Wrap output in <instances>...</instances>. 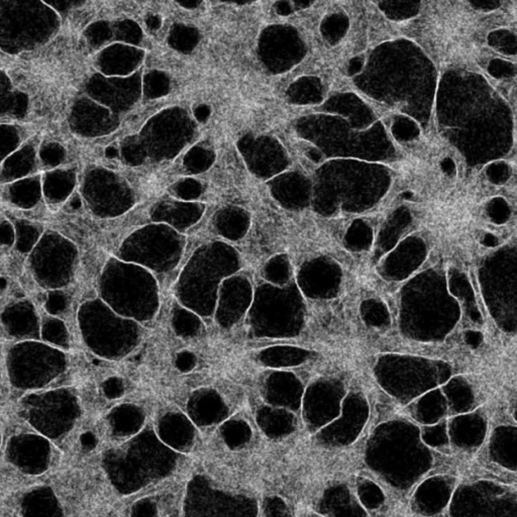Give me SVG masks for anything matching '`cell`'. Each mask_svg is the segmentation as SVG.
Wrapping results in <instances>:
<instances>
[{
  "label": "cell",
  "instance_id": "6da1fadb",
  "mask_svg": "<svg viewBox=\"0 0 517 517\" xmlns=\"http://www.w3.org/2000/svg\"><path fill=\"white\" fill-rule=\"evenodd\" d=\"M400 295V331L419 342L444 340L462 315L447 291L446 274L439 269H428L412 278Z\"/></svg>",
  "mask_w": 517,
  "mask_h": 517
},
{
  "label": "cell",
  "instance_id": "7a4b0ae2",
  "mask_svg": "<svg viewBox=\"0 0 517 517\" xmlns=\"http://www.w3.org/2000/svg\"><path fill=\"white\" fill-rule=\"evenodd\" d=\"M374 374L389 395L408 404L426 392L446 383L452 376V367L440 360L386 354L378 359Z\"/></svg>",
  "mask_w": 517,
  "mask_h": 517
},
{
  "label": "cell",
  "instance_id": "3957f363",
  "mask_svg": "<svg viewBox=\"0 0 517 517\" xmlns=\"http://www.w3.org/2000/svg\"><path fill=\"white\" fill-rule=\"evenodd\" d=\"M516 247H506L482 262L479 281L484 300L494 321L506 333L517 326V279Z\"/></svg>",
  "mask_w": 517,
  "mask_h": 517
},
{
  "label": "cell",
  "instance_id": "277c9868",
  "mask_svg": "<svg viewBox=\"0 0 517 517\" xmlns=\"http://www.w3.org/2000/svg\"><path fill=\"white\" fill-rule=\"evenodd\" d=\"M67 366L68 358L64 351L39 340L20 342L8 354L9 381L20 390L45 388L63 374Z\"/></svg>",
  "mask_w": 517,
  "mask_h": 517
},
{
  "label": "cell",
  "instance_id": "5b68a950",
  "mask_svg": "<svg viewBox=\"0 0 517 517\" xmlns=\"http://www.w3.org/2000/svg\"><path fill=\"white\" fill-rule=\"evenodd\" d=\"M77 260V248L73 243L59 234L47 231L30 254L29 263L39 285L57 291L71 282Z\"/></svg>",
  "mask_w": 517,
  "mask_h": 517
},
{
  "label": "cell",
  "instance_id": "8992f818",
  "mask_svg": "<svg viewBox=\"0 0 517 517\" xmlns=\"http://www.w3.org/2000/svg\"><path fill=\"white\" fill-rule=\"evenodd\" d=\"M347 395L344 382L338 378H319L306 389L303 397L306 423L312 430H321L338 419Z\"/></svg>",
  "mask_w": 517,
  "mask_h": 517
},
{
  "label": "cell",
  "instance_id": "52a82bcc",
  "mask_svg": "<svg viewBox=\"0 0 517 517\" xmlns=\"http://www.w3.org/2000/svg\"><path fill=\"white\" fill-rule=\"evenodd\" d=\"M369 411L365 395L361 392H350L343 401L340 416L322 428L317 439L326 446H349L367 423Z\"/></svg>",
  "mask_w": 517,
  "mask_h": 517
},
{
  "label": "cell",
  "instance_id": "ba28073f",
  "mask_svg": "<svg viewBox=\"0 0 517 517\" xmlns=\"http://www.w3.org/2000/svg\"><path fill=\"white\" fill-rule=\"evenodd\" d=\"M343 271L335 260L326 256L306 262L298 273V285L307 298L333 299L340 293Z\"/></svg>",
  "mask_w": 517,
  "mask_h": 517
},
{
  "label": "cell",
  "instance_id": "9c48e42d",
  "mask_svg": "<svg viewBox=\"0 0 517 517\" xmlns=\"http://www.w3.org/2000/svg\"><path fill=\"white\" fill-rule=\"evenodd\" d=\"M428 257V248L421 238L412 236L398 243L380 260L378 273L386 281H404L410 278Z\"/></svg>",
  "mask_w": 517,
  "mask_h": 517
},
{
  "label": "cell",
  "instance_id": "30bf717a",
  "mask_svg": "<svg viewBox=\"0 0 517 517\" xmlns=\"http://www.w3.org/2000/svg\"><path fill=\"white\" fill-rule=\"evenodd\" d=\"M24 404L34 421L57 419L67 423L78 414L77 397L69 389L34 392L25 396Z\"/></svg>",
  "mask_w": 517,
  "mask_h": 517
},
{
  "label": "cell",
  "instance_id": "8fae6325",
  "mask_svg": "<svg viewBox=\"0 0 517 517\" xmlns=\"http://www.w3.org/2000/svg\"><path fill=\"white\" fill-rule=\"evenodd\" d=\"M0 321L6 333L20 342L39 340L41 319L31 301L24 299L6 306Z\"/></svg>",
  "mask_w": 517,
  "mask_h": 517
},
{
  "label": "cell",
  "instance_id": "7c38bea8",
  "mask_svg": "<svg viewBox=\"0 0 517 517\" xmlns=\"http://www.w3.org/2000/svg\"><path fill=\"white\" fill-rule=\"evenodd\" d=\"M487 421L480 411H471L453 417L447 423L452 444L463 449H476L485 439Z\"/></svg>",
  "mask_w": 517,
  "mask_h": 517
},
{
  "label": "cell",
  "instance_id": "4fadbf2b",
  "mask_svg": "<svg viewBox=\"0 0 517 517\" xmlns=\"http://www.w3.org/2000/svg\"><path fill=\"white\" fill-rule=\"evenodd\" d=\"M453 483L445 477H435L426 480L417 489L414 495V505L419 513L433 516L442 511L453 492Z\"/></svg>",
  "mask_w": 517,
  "mask_h": 517
},
{
  "label": "cell",
  "instance_id": "5bb4252c",
  "mask_svg": "<svg viewBox=\"0 0 517 517\" xmlns=\"http://www.w3.org/2000/svg\"><path fill=\"white\" fill-rule=\"evenodd\" d=\"M446 278L447 291L460 305L461 312L474 324H483V317L477 305L474 288L471 285L468 276L459 269L451 267L447 270Z\"/></svg>",
  "mask_w": 517,
  "mask_h": 517
},
{
  "label": "cell",
  "instance_id": "9a60e30c",
  "mask_svg": "<svg viewBox=\"0 0 517 517\" xmlns=\"http://www.w3.org/2000/svg\"><path fill=\"white\" fill-rule=\"evenodd\" d=\"M447 412V403L440 387L431 389L411 403V416L417 423L431 426L442 421Z\"/></svg>",
  "mask_w": 517,
  "mask_h": 517
},
{
  "label": "cell",
  "instance_id": "2e32d148",
  "mask_svg": "<svg viewBox=\"0 0 517 517\" xmlns=\"http://www.w3.org/2000/svg\"><path fill=\"white\" fill-rule=\"evenodd\" d=\"M447 403V410L451 414H468L473 411L476 405L474 390L469 382L462 376H454L440 386Z\"/></svg>",
  "mask_w": 517,
  "mask_h": 517
},
{
  "label": "cell",
  "instance_id": "e0dca14e",
  "mask_svg": "<svg viewBox=\"0 0 517 517\" xmlns=\"http://www.w3.org/2000/svg\"><path fill=\"white\" fill-rule=\"evenodd\" d=\"M516 426H500L494 431L490 442L492 459L511 470L516 468Z\"/></svg>",
  "mask_w": 517,
  "mask_h": 517
},
{
  "label": "cell",
  "instance_id": "ac0fdd59",
  "mask_svg": "<svg viewBox=\"0 0 517 517\" xmlns=\"http://www.w3.org/2000/svg\"><path fill=\"white\" fill-rule=\"evenodd\" d=\"M39 340L62 351L69 349L70 345V335L66 324L62 319L52 315L42 319Z\"/></svg>",
  "mask_w": 517,
  "mask_h": 517
},
{
  "label": "cell",
  "instance_id": "d6986e66",
  "mask_svg": "<svg viewBox=\"0 0 517 517\" xmlns=\"http://www.w3.org/2000/svg\"><path fill=\"white\" fill-rule=\"evenodd\" d=\"M362 321L370 328L385 329L391 326V314L388 306L377 298H369L360 305Z\"/></svg>",
  "mask_w": 517,
  "mask_h": 517
},
{
  "label": "cell",
  "instance_id": "ffe728a7",
  "mask_svg": "<svg viewBox=\"0 0 517 517\" xmlns=\"http://www.w3.org/2000/svg\"><path fill=\"white\" fill-rule=\"evenodd\" d=\"M271 356L267 355V365L273 367H293L301 365L314 358V352L295 347H279L269 350Z\"/></svg>",
  "mask_w": 517,
  "mask_h": 517
},
{
  "label": "cell",
  "instance_id": "44dd1931",
  "mask_svg": "<svg viewBox=\"0 0 517 517\" xmlns=\"http://www.w3.org/2000/svg\"><path fill=\"white\" fill-rule=\"evenodd\" d=\"M34 150L31 145L27 146L25 149L15 153L8 158L4 171H2V179L4 181L15 179L27 175L34 168Z\"/></svg>",
  "mask_w": 517,
  "mask_h": 517
},
{
  "label": "cell",
  "instance_id": "7402d4cb",
  "mask_svg": "<svg viewBox=\"0 0 517 517\" xmlns=\"http://www.w3.org/2000/svg\"><path fill=\"white\" fill-rule=\"evenodd\" d=\"M15 247L20 254L30 255L43 236L42 227L27 220H18L15 224Z\"/></svg>",
  "mask_w": 517,
  "mask_h": 517
},
{
  "label": "cell",
  "instance_id": "603a6c76",
  "mask_svg": "<svg viewBox=\"0 0 517 517\" xmlns=\"http://www.w3.org/2000/svg\"><path fill=\"white\" fill-rule=\"evenodd\" d=\"M344 245L352 253L367 252L373 245V233L363 222H355L344 238Z\"/></svg>",
  "mask_w": 517,
  "mask_h": 517
},
{
  "label": "cell",
  "instance_id": "cb8c5ba5",
  "mask_svg": "<svg viewBox=\"0 0 517 517\" xmlns=\"http://www.w3.org/2000/svg\"><path fill=\"white\" fill-rule=\"evenodd\" d=\"M41 196L39 184L36 180L20 181L9 190L13 203L23 208H31L38 203Z\"/></svg>",
  "mask_w": 517,
  "mask_h": 517
},
{
  "label": "cell",
  "instance_id": "d4e9b609",
  "mask_svg": "<svg viewBox=\"0 0 517 517\" xmlns=\"http://www.w3.org/2000/svg\"><path fill=\"white\" fill-rule=\"evenodd\" d=\"M69 173L53 172L46 180V196L53 203H60L66 199L71 191L72 180Z\"/></svg>",
  "mask_w": 517,
  "mask_h": 517
},
{
  "label": "cell",
  "instance_id": "484cf974",
  "mask_svg": "<svg viewBox=\"0 0 517 517\" xmlns=\"http://www.w3.org/2000/svg\"><path fill=\"white\" fill-rule=\"evenodd\" d=\"M329 495L331 496L336 502L331 503L324 500V507H331V511H326L328 514H333V517H366L365 511L357 504L356 502L352 498L349 490L345 488L344 496L343 500L344 502H337L331 491H328Z\"/></svg>",
  "mask_w": 517,
  "mask_h": 517
},
{
  "label": "cell",
  "instance_id": "4316f807",
  "mask_svg": "<svg viewBox=\"0 0 517 517\" xmlns=\"http://www.w3.org/2000/svg\"><path fill=\"white\" fill-rule=\"evenodd\" d=\"M421 442L424 445L435 449H444L449 446V433H447V421H440L431 426H424L419 430Z\"/></svg>",
  "mask_w": 517,
  "mask_h": 517
},
{
  "label": "cell",
  "instance_id": "83f0119b",
  "mask_svg": "<svg viewBox=\"0 0 517 517\" xmlns=\"http://www.w3.org/2000/svg\"><path fill=\"white\" fill-rule=\"evenodd\" d=\"M358 496L362 504L369 509H379L385 502V495L381 488L367 479L359 481Z\"/></svg>",
  "mask_w": 517,
  "mask_h": 517
},
{
  "label": "cell",
  "instance_id": "f1b7e54d",
  "mask_svg": "<svg viewBox=\"0 0 517 517\" xmlns=\"http://www.w3.org/2000/svg\"><path fill=\"white\" fill-rule=\"evenodd\" d=\"M69 306V296L62 289L49 291L45 308L49 315L58 317L66 312Z\"/></svg>",
  "mask_w": 517,
  "mask_h": 517
},
{
  "label": "cell",
  "instance_id": "f546056e",
  "mask_svg": "<svg viewBox=\"0 0 517 517\" xmlns=\"http://www.w3.org/2000/svg\"><path fill=\"white\" fill-rule=\"evenodd\" d=\"M269 278L278 284H285L291 278V265L288 259L280 256L273 260L267 268Z\"/></svg>",
  "mask_w": 517,
  "mask_h": 517
},
{
  "label": "cell",
  "instance_id": "4dcf8cb0",
  "mask_svg": "<svg viewBox=\"0 0 517 517\" xmlns=\"http://www.w3.org/2000/svg\"><path fill=\"white\" fill-rule=\"evenodd\" d=\"M250 431L247 426L242 423H233L224 430V439L231 447H238L249 439Z\"/></svg>",
  "mask_w": 517,
  "mask_h": 517
},
{
  "label": "cell",
  "instance_id": "1f68e13d",
  "mask_svg": "<svg viewBox=\"0 0 517 517\" xmlns=\"http://www.w3.org/2000/svg\"><path fill=\"white\" fill-rule=\"evenodd\" d=\"M39 156L43 163L47 166H57L65 158V151L57 143H49L42 147Z\"/></svg>",
  "mask_w": 517,
  "mask_h": 517
},
{
  "label": "cell",
  "instance_id": "d6a6232c",
  "mask_svg": "<svg viewBox=\"0 0 517 517\" xmlns=\"http://www.w3.org/2000/svg\"><path fill=\"white\" fill-rule=\"evenodd\" d=\"M18 143V132L11 127H0V158L15 149Z\"/></svg>",
  "mask_w": 517,
  "mask_h": 517
},
{
  "label": "cell",
  "instance_id": "836d02e7",
  "mask_svg": "<svg viewBox=\"0 0 517 517\" xmlns=\"http://www.w3.org/2000/svg\"><path fill=\"white\" fill-rule=\"evenodd\" d=\"M15 242V226L9 222H2L0 224V245L13 247Z\"/></svg>",
  "mask_w": 517,
  "mask_h": 517
},
{
  "label": "cell",
  "instance_id": "e575fe53",
  "mask_svg": "<svg viewBox=\"0 0 517 517\" xmlns=\"http://www.w3.org/2000/svg\"><path fill=\"white\" fill-rule=\"evenodd\" d=\"M103 391L110 400L120 397L124 393V385L118 378H110L103 385Z\"/></svg>",
  "mask_w": 517,
  "mask_h": 517
},
{
  "label": "cell",
  "instance_id": "d590c367",
  "mask_svg": "<svg viewBox=\"0 0 517 517\" xmlns=\"http://www.w3.org/2000/svg\"><path fill=\"white\" fill-rule=\"evenodd\" d=\"M133 412L129 409H122L117 412V416H115V423H117L120 430H131L132 426H133V416H134Z\"/></svg>",
  "mask_w": 517,
  "mask_h": 517
},
{
  "label": "cell",
  "instance_id": "8d00e7d4",
  "mask_svg": "<svg viewBox=\"0 0 517 517\" xmlns=\"http://www.w3.org/2000/svg\"><path fill=\"white\" fill-rule=\"evenodd\" d=\"M156 516V507L151 502H141L136 505L134 509V517H155Z\"/></svg>",
  "mask_w": 517,
  "mask_h": 517
},
{
  "label": "cell",
  "instance_id": "74e56055",
  "mask_svg": "<svg viewBox=\"0 0 517 517\" xmlns=\"http://www.w3.org/2000/svg\"><path fill=\"white\" fill-rule=\"evenodd\" d=\"M194 365H196V357L193 354L184 352L178 356L177 366L181 370L189 371L190 369L193 368Z\"/></svg>",
  "mask_w": 517,
  "mask_h": 517
},
{
  "label": "cell",
  "instance_id": "f35d334b",
  "mask_svg": "<svg viewBox=\"0 0 517 517\" xmlns=\"http://www.w3.org/2000/svg\"><path fill=\"white\" fill-rule=\"evenodd\" d=\"M465 340L471 347H477L483 342V336L479 331H469L466 333Z\"/></svg>",
  "mask_w": 517,
  "mask_h": 517
},
{
  "label": "cell",
  "instance_id": "ab89813d",
  "mask_svg": "<svg viewBox=\"0 0 517 517\" xmlns=\"http://www.w3.org/2000/svg\"><path fill=\"white\" fill-rule=\"evenodd\" d=\"M82 442L85 447H94L95 442H96V440H95V437L94 435H92V433H85L84 435H83Z\"/></svg>",
  "mask_w": 517,
  "mask_h": 517
},
{
  "label": "cell",
  "instance_id": "60d3db41",
  "mask_svg": "<svg viewBox=\"0 0 517 517\" xmlns=\"http://www.w3.org/2000/svg\"><path fill=\"white\" fill-rule=\"evenodd\" d=\"M483 243L484 245H488V247H495V245H498V241L495 236H493L492 235H487L485 238H484Z\"/></svg>",
  "mask_w": 517,
  "mask_h": 517
},
{
  "label": "cell",
  "instance_id": "b9f144b4",
  "mask_svg": "<svg viewBox=\"0 0 517 517\" xmlns=\"http://www.w3.org/2000/svg\"><path fill=\"white\" fill-rule=\"evenodd\" d=\"M71 206L73 210H78L81 206V201L79 200V198H73V200H72L71 203Z\"/></svg>",
  "mask_w": 517,
  "mask_h": 517
},
{
  "label": "cell",
  "instance_id": "7bdbcfd3",
  "mask_svg": "<svg viewBox=\"0 0 517 517\" xmlns=\"http://www.w3.org/2000/svg\"><path fill=\"white\" fill-rule=\"evenodd\" d=\"M319 517H321V516H319Z\"/></svg>",
  "mask_w": 517,
  "mask_h": 517
}]
</instances>
